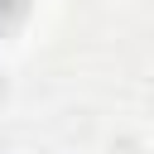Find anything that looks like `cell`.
<instances>
[{
  "instance_id": "cell-1",
  "label": "cell",
  "mask_w": 154,
  "mask_h": 154,
  "mask_svg": "<svg viewBox=\"0 0 154 154\" xmlns=\"http://www.w3.org/2000/svg\"><path fill=\"white\" fill-rule=\"evenodd\" d=\"M24 10H29V0H0V29H10Z\"/></svg>"
}]
</instances>
